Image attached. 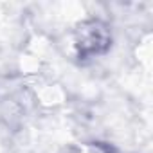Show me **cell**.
Returning a JSON list of instances; mask_svg holds the SVG:
<instances>
[{"label": "cell", "instance_id": "obj_1", "mask_svg": "<svg viewBox=\"0 0 153 153\" xmlns=\"http://www.w3.org/2000/svg\"><path fill=\"white\" fill-rule=\"evenodd\" d=\"M106 45H108V34L101 24L92 22L81 29L78 38V47L83 54H97L105 51Z\"/></svg>", "mask_w": 153, "mask_h": 153}]
</instances>
